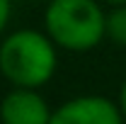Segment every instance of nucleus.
Returning a JSON list of instances; mask_svg holds the SVG:
<instances>
[{"label": "nucleus", "instance_id": "nucleus-1", "mask_svg": "<svg viewBox=\"0 0 126 124\" xmlns=\"http://www.w3.org/2000/svg\"><path fill=\"white\" fill-rule=\"evenodd\" d=\"M56 49L51 37L36 29L12 32L0 44V73L15 88H41L56 73Z\"/></svg>", "mask_w": 126, "mask_h": 124}, {"label": "nucleus", "instance_id": "nucleus-2", "mask_svg": "<svg viewBox=\"0 0 126 124\" xmlns=\"http://www.w3.org/2000/svg\"><path fill=\"white\" fill-rule=\"evenodd\" d=\"M44 24L51 41L68 51H90L107 37V15L97 0H48Z\"/></svg>", "mask_w": 126, "mask_h": 124}, {"label": "nucleus", "instance_id": "nucleus-3", "mask_svg": "<svg viewBox=\"0 0 126 124\" xmlns=\"http://www.w3.org/2000/svg\"><path fill=\"white\" fill-rule=\"evenodd\" d=\"M51 124H124V114L109 97L80 95L53 109Z\"/></svg>", "mask_w": 126, "mask_h": 124}, {"label": "nucleus", "instance_id": "nucleus-4", "mask_svg": "<svg viewBox=\"0 0 126 124\" xmlns=\"http://www.w3.org/2000/svg\"><path fill=\"white\" fill-rule=\"evenodd\" d=\"M48 102L32 88H15L0 102L2 124H51Z\"/></svg>", "mask_w": 126, "mask_h": 124}, {"label": "nucleus", "instance_id": "nucleus-5", "mask_svg": "<svg viewBox=\"0 0 126 124\" xmlns=\"http://www.w3.org/2000/svg\"><path fill=\"white\" fill-rule=\"evenodd\" d=\"M107 37L114 44L126 46V5H119L107 15Z\"/></svg>", "mask_w": 126, "mask_h": 124}, {"label": "nucleus", "instance_id": "nucleus-6", "mask_svg": "<svg viewBox=\"0 0 126 124\" xmlns=\"http://www.w3.org/2000/svg\"><path fill=\"white\" fill-rule=\"evenodd\" d=\"M7 20H10V0H0V32L5 29Z\"/></svg>", "mask_w": 126, "mask_h": 124}, {"label": "nucleus", "instance_id": "nucleus-7", "mask_svg": "<svg viewBox=\"0 0 126 124\" xmlns=\"http://www.w3.org/2000/svg\"><path fill=\"white\" fill-rule=\"evenodd\" d=\"M119 107H121V114H124V122H126V80L121 85V93H119Z\"/></svg>", "mask_w": 126, "mask_h": 124}, {"label": "nucleus", "instance_id": "nucleus-8", "mask_svg": "<svg viewBox=\"0 0 126 124\" xmlns=\"http://www.w3.org/2000/svg\"><path fill=\"white\" fill-rule=\"evenodd\" d=\"M102 2H109V5H116V7L119 5H126V0H102Z\"/></svg>", "mask_w": 126, "mask_h": 124}, {"label": "nucleus", "instance_id": "nucleus-9", "mask_svg": "<svg viewBox=\"0 0 126 124\" xmlns=\"http://www.w3.org/2000/svg\"><path fill=\"white\" fill-rule=\"evenodd\" d=\"M32 2H41V0H32Z\"/></svg>", "mask_w": 126, "mask_h": 124}]
</instances>
